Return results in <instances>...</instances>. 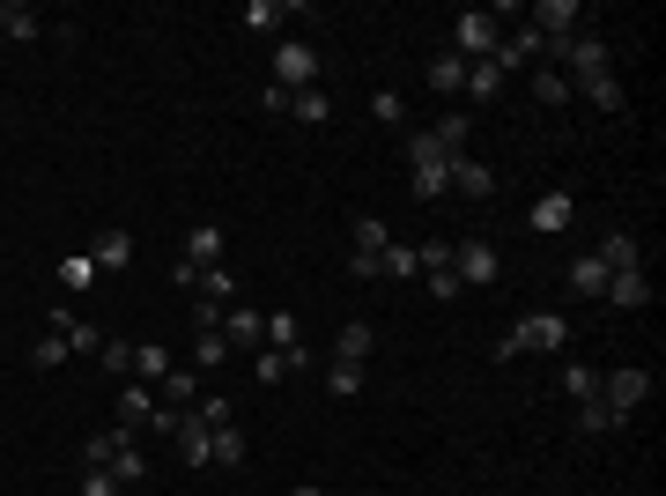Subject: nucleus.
Wrapping results in <instances>:
<instances>
[{
	"instance_id": "obj_1",
	"label": "nucleus",
	"mask_w": 666,
	"mask_h": 496,
	"mask_svg": "<svg viewBox=\"0 0 666 496\" xmlns=\"http://www.w3.org/2000/svg\"><path fill=\"white\" fill-rule=\"evenodd\" d=\"M526 348H534V356H555V348H571V319H563V311H526V319H518V327L497 341V364L526 356Z\"/></svg>"
},
{
	"instance_id": "obj_2",
	"label": "nucleus",
	"mask_w": 666,
	"mask_h": 496,
	"mask_svg": "<svg viewBox=\"0 0 666 496\" xmlns=\"http://www.w3.org/2000/svg\"><path fill=\"white\" fill-rule=\"evenodd\" d=\"M497 38H503L497 15H489V8H466V15L452 23V60L474 67V60H489V52H497Z\"/></svg>"
},
{
	"instance_id": "obj_3",
	"label": "nucleus",
	"mask_w": 666,
	"mask_h": 496,
	"mask_svg": "<svg viewBox=\"0 0 666 496\" xmlns=\"http://www.w3.org/2000/svg\"><path fill=\"white\" fill-rule=\"evenodd\" d=\"M452 275L466 282V290H489V282L503 275L497 245H489V238H459V245H452Z\"/></svg>"
},
{
	"instance_id": "obj_4",
	"label": "nucleus",
	"mask_w": 666,
	"mask_h": 496,
	"mask_svg": "<svg viewBox=\"0 0 666 496\" xmlns=\"http://www.w3.org/2000/svg\"><path fill=\"white\" fill-rule=\"evenodd\" d=\"M644 393H652V371H637V364H623V371L600 378V400L615 408V422H629V415L644 408Z\"/></svg>"
},
{
	"instance_id": "obj_5",
	"label": "nucleus",
	"mask_w": 666,
	"mask_h": 496,
	"mask_svg": "<svg viewBox=\"0 0 666 496\" xmlns=\"http://www.w3.org/2000/svg\"><path fill=\"white\" fill-rule=\"evenodd\" d=\"M489 60H497L503 75H518V67H541V60H548V38L534 30V23H518V30H503V38H497V52H489Z\"/></svg>"
},
{
	"instance_id": "obj_6",
	"label": "nucleus",
	"mask_w": 666,
	"mask_h": 496,
	"mask_svg": "<svg viewBox=\"0 0 666 496\" xmlns=\"http://www.w3.org/2000/svg\"><path fill=\"white\" fill-rule=\"evenodd\" d=\"M274 82L282 89H311L319 82V52H311L304 38H282L274 44Z\"/></svg>"
},
{
	"instance_id": "obj_7",
	"label": "nucleus",
	"mask_w": 666,
	"mask_h": 496,
	"mask_svg": "<svg viewBox=\"0 0 666 496\" xmlns=\"http://www.w3.org/2000/svg\"><path fill=\"white\" fill-rule=\"evenodd\" d=\"M578 23H585V8H578V0H534V30H541L548 44L578 38Z\"/></svg>"
},
{
	"instance_id": "obj_8",
	"label": "nucleus",
	"mask_w": 666,
	"mask_h": 496,
	"mask_svg": "<svg viewBox=\"0 0 666 496\" xmlns=\"http://www.w3.org/2000/svg\"><path fill=\"white\" fill-rule=\"evenodd\" d=\"M222 341L252 356V348L267 341V311H252V304H222Z\"/></svg>"
},
{
	"instance_id": "obj_9",
	"label": "nucleus",
	"mask_w": 666,
	"mask_h": 496,
	"mask_svg": "<svg viewBox=\"0 0 666 496\" xmlns=\"http://www.w3.org/2000/svg\"><path fill=\"white\" fill-rule=\"evenodd\" d=\"M296 15H304L296 0H245V15H238V23H245L252 38H274V30H282V23H296Z\"/></svg>"
},
{
	"instance_id": "obj_10",
	"label": "nucleus",
	"mask_w": 666,
	"mask_h": 496,
	"mask_svg": "<svg viewBox=\"0 0 666 496\" xmlns=\"http://www.w3.org/2000/svg\"><path fill=\"white\" fill-rule=\"evenodd\" d=\"M222 252H230V230L222 222H193V238H185V259L208 275V267H222Z\"/></svg>"
},
{
	"instance_id": "obj_11",
	"label": "nucleus",
	"mask_w": 666,
	"mask_h": 496,
	"mask_svg": "<svg viewBox=\"0 0 666 496\" xmlns=\"http://www.w3.org/2000/svg\"><path fill=\"white\" fill-rule=\"evenodd\" d=\"M104 474H112L119 489H141V482H149V453L133 445V430H119V453H112V467H104Z\"/></svg>"
},
{
	"instance_id": "obj_12",
	"label": "nucleus",
	"mask_w": 666,
	"mask_h": 496,
	"mask_svg": "<svg viewBox=\"0 0 666 496\" xmlns=\"http://www.w3.org/2000/svg\"><path fill=\"white\" fill-rule=\"evenodd\" d=\"M607 304H615V311H644V304H652V275H644V267L607 275Z\"/></svg>"
},
{
	"instance_id": "obj_13",
	"label": "nucleus",
	"mask_w": 666,
	"mask_h": 496,
	"mask_svg": "<svg viewBox=\"0 0 666 496\" xmlns=\"http://www.w3.org/2000/svg\"><path fill=\"white\" fill-rule=\"evenodd\" d=\"M592 259H600L607 275H629V267H644V252H637V238H629V230H607V238L592 245Z\"/></svg>"
},
{
	"instance_id": "obj_14",
	"label": "nucleus",
	"mask_w": 666,
	"mask_h": 496,
	"mask_svg": "<svg viewBox=\"0 0 666 496\" xmlns=\"http://www.w3.org/2000/svg\"><path fill=\"white\" fill-rule=\"evenodd\" d=\"M290 371H304V348H252V378L259 385H282Z\"/></svg>"
},
{
	"instance_id": "obj_15",
	"label": "nucleus",
	"mask_w": 666,
	"mask_h": 496,
	"mask_svg": "<svg viewBox=\"0 0 666 496\" xmlns=\"http://www.w3.org/2000/svg\"><path fill=\"white\" fill-rule=\"evenodd\" d=\"M452 193H466V201L497 193V170L482 164V156H452Z\"/></svg>"
},
{
	"instance_id": "obj_16",
	"label": "nucleus",
	"mask_w": 666,
	"mask_h": 496,
	"mask_svg": "<svg viewBox=\"0 0 666 496\" xmlns=\"http://www.w3.org/2000/svg\"><path fill=\"white\" fill-rule=\"evenodd\" d=\"M126 259H133V238H126V230H104V238L89 245V267H97V275H126Z\"/></svg>"
},
{
	"instance_id": "obj_17",
	"label": "nucleus",
	"mask_w": 666,
	"mask_h": 496,
	"mask_svg": "<svg viewBox=\"0 0 666 496\" xmlns=\"http://www.w3.org/2000/svg\"><path fill=\"white\" fill-rule=\"evenodd\" d=\"M252 445H245V430L238 422H222V430H208V467H245Z\"/></svg>"
},
{
	"instance_id": "obj_18",
	"label": "nucleus",
	"mask_w": 666,
	"mask_h": 496,
	"mask_svg": "<svg viewBox=\"0 0 666 496\" xmlns=\"http://www.w3.org/2000/svg\"><path fill=\"white\" fill-rule=\"evenodd\" d=\"M571 97H585V104H592V112H607V119H615V112L629 104L615 75H592V82H571Z\"/></svg>"
},
{
	"instance_id": "obj_19",
	"label": "nucleus",
	"mask_w": 666,
	"mask_h": 496,
	"mask_svg": "<svg viewBox=\"0 0 666 496\" xmlns=\"http://www.w3.org/2000/svg\"><path fill=\"white\" fill-rule=\"evenodd\" d=\"M0 30H8V38H44L52 23H44L30 0H0Z\"/></svg>"
},
{
	"instance_id": "obj_20",
	"label": "nucleus",
	"mask_w": 666,
	"mask_h": 496,
	"mask_svg": "<svg viewBox=\"0 0 666 496\" xmlns=\"http://www.w3.org/2000/svg\"><path fill=\"white\" fill-rule=\"evenodd\" d=\"M430 141H437L445 164H452V156H466V141H474V119H466V112H445V119L430 126Z\"/></svg>"
},
{
	"instance_id": "obj_21",
	"label": "nucleus",
	"mask_w": 666,
	"mask_h": 496,
	"mask_svg": "<svg viewBox=\"0 0 666 496\" xmlns=\"http://www.w3.org/2000/svg\"><path fill=\"white\" fill-rule=\"evenodd\" d=\"M282 112H290V119H304V126H326V119H333V97L311 82V89H290V104H282Z\"/></svg>"
},
{
	"instance_id": "obj_22",
	"label": "nucleus",
	"mask_w": 666,
	"mask_h": 496,
	"mask_svg": "<svg viewBox=\"0 0 666 496\" xmlns=\"http://www.w3.org/2000/svg\"><path fill=\"white\" fill-rule=\"evenodd\" d=\"M571 215H578V201H571V193H548V201H534V230H541V238H555V230H571Z\"/></svg>"
},
{
	"instance_id": "obj_23",
	"label": "nucleus",
	"mask_w": 666,
	"mask_h": 496,
	"mask_svg": "<svg viewBox=\"0 0 666 496\" xmlns=\"http://www.w3.org/2000/svg\"><path fill=\"white\" fill-rule=\"evenodd\" d=\"M170 371H178V364H170V348H164V341H141V348H133V378H149V385H164Z\"/></svg>"
},
{
	"instance_id": "obj_24",
	"label": "nucleus",
	"mask_w": 666,
	"mask_h": 496,
	"mask_svg": "<svg viewBox=\"0 0 666 496\" xmlns=\"http://www.w3.org/2000/svg\"><path fill=\"white\" fill-rule=\"evenodd\" d=\"M422 82L437 89V97H459V89H466V60H452V52H437V60H430V75H422Z\"/></svg>"
},
{
	"instance_id": "obj_25",
	"label": "nucleus",
	"mask_w": 666,
	"mask_h": 496,
	"mask_svg": "<svg viewBox=\"0 0 666 496\" xmlns=\"http://www.w3.org/2000/svg\"><path fill=\"white\" fill-rule=\"evenodd\" d=\"M371 319H348V327H341V341H333V356H341V364H363V356H371Z\"/></svg>"
},
{
	"instance_id": "obj_26",
	"label": "nucleus",
	"mask_w": 666,
	"mask_h": 496,
	"mask_svg": "<svg viewBox=\"0 0 666 496\" xmlns=\"http://www.w3.org/2000/svg\"><path fill=\"white\" fill-rule=\"evenodd\" d=\"M319 378H326V393H333V400H356V393H363V364H341V356H333V364H326Z\"/></svg>"
},
{
	"instance_id": "obj_27",
	"label": "nucleus",
	"mask_w": 666,
	"mask_h": 496,
	"mask_svg": "<svg viewBox=\"0 0 666 496\" xmlns=\"http://www.w3.org/2000/svg\"><path fill=\"white\" fill-rule=\"evenodd\" d=\"M623 422H615V408L607 400H578V437H615Z\"/></svg>"
},
{
	"instance_id": "obj_28",
	"label": "nucleus",
	"mask_w": 666,
	"mask_h": 496,
	"mask_svg": "<svg viewBox=\"0 0 666 496\" xmlns=\"http://www.w3.org/2000/svg\"><path fill=\"white\" fill-rule=\"evenodd\" d=\"M60 333H67V356H104V341H112L97 319H75V327H60Z\"/></svg>"
},
{
	"instance_id": "obj_29",
	"label": "nucleus",
	"mask_w": 666,
	"mask_h": 496,
	"mask_svg": "<svg viewBox=\"0 0 666 496\" xmlns=\"http://www.w3.org/2000/svg\"><path fill=\"white\" fill-rule=\"evenodd\" d=\"M149 415H156V400L141 385H119V430H149Z\"/></svg>"
},
{
	"instance_id": "obj_30",
	"label": "nucleus",
	"mask_w": 666,
	"mask_h": 496,
	"mask_svg": "<svg viewBox=\"0 0 666 496\" xmlns=\"http://www.w3.org/2000/svg\"><path fill=\"white\" fill-rule=\"evenodd\" d=\"M571 290H578V296H607V267H600L592 252H585V259H571Z\"/></svg>"
},
{
	"instance_id": "obj_31",
	"label": "nucleus",
	"mask_w": 666,
	"mask_h": 496,
	"mask_svg": "<svg viewBox=\"0 0 666 496\" xmlns=\"http://www.w3.org/2000/svg\"><path fill=\"white\" fill-rule=\"evenodd\" d=\"M193 364H201V371H222V364H230V341H222V327H201V341H193Z\"/></svg>"
},
{
	"instance_id": "obj_32",
	"label": "nucleus",
	"mask_w": 666,
	"mask_h": 496,
	"mask_svg": "<svg viewBox=\"0 0 666 496\" xmlns=\"http://www.w3.org/2000/svg\"><path fill=\"white\" fill-rule=\"evenodd\" d=\"M555 385H563L571 400H600V371H592V364H563V378H555Z\"/></svg>"
},
{
	"instance_id": "obj_33",
	"label": "nucleus",
	"mask_w": 666,
	"mask_h": 496,
	"mask_svg": "<svg viewBox=\"0 0 666 496\" xmlns=\"http://www.w3.org/2000/svg\"><path fill=\"white\" fill-rule=\"evenodd\" d=\"M377 275H393V282H415L422 267H415V245H385L377 252Z\"/></svg>"
},
{
	"instance_id": "obj_34",
	"label": "nucleus",
	"mask_w": 666,
	"mask_h": 496,
	"mask_svg": "<svg viewBox=\"0 0 666 496\" xmlns=\"http://www.w3.org/2000/svg\"><path fill=\"white\" fill-rule=\"evenodd\" d=\"M259 348H304V333H296V311H267V341Z\"/></svg>"
},
{
	"instance_id": "obj_35",
	"label": "nucleus",
	"mask_w": 666,
	"mask_h": 496,
	"mask_svg": "<svg viewBox=\"0 0 666 496\" xmlns=\"http://www.w3.org/2000/svg\"><path fill=\"white\" fill-rule=\"evenodd\" d=\"M452 193V164H415V201H437Z\"/></svg>"
},
{
	"instance_id": "obj_36",
	"label": "nucleus",
	"mask_w": 666,
	"mask_h": 496,
	"mask_svg": "<svg viewBox=\"0 0 666 496\" xmlns=\"http://www.w3.org/2000/svg\"><path fill=\"white\" fill-rule=\"evenodd\" d=\"M193 296H208V304H238V275H230V267H208Z\"/></svg>"
},
{
	"instance_id": "obj_37",
	"label": "nucleus",
	"mask_w": 666,
	"mask_h": 496,
	"mask_svg": "<svg viewBox=\"0 0 666 496\" xmlns=\"http://www.w3.org/2000/svg\"><path fill=\"white\" fill-rule=\"evenodd\" d=\"M466 89H474V104H482V97H497L503 67H497V60H474V67H466Z\"/></svg>"
},
{
	"instance_id": "obj_38",
	"label": "nucleus",
	"mask_w": 666,
	"mask_h": 496,
	"mask_svg": "<svg viewBox=\"0 0 666 496\" xmlns=\"http://www.w3.org/2000/svg\"><path fill=\"white\" fill-rule=\"evenodd\" d=\"M534 97H541L548 112H555V104H571V82H563L555 67H534Z\"/></svg>"
},
{
	"instance_id": "obj_39",
	"label": "nucleus",
	"mask_w": 666,
	"mask_h": 496,
	"mask_svg": "<svg viewBox=\"0 0 666 496\" xmlns=\"http://www.w3.org/2000/svg\"><path fill=\"white\" fill-rule=\"evenodd\" d=\"M385 245H393V230H385L377 215H356V252H371V259H377Z\"/></svg>"
},
{
	"instance_id": "obj_40",
	"label": "nucleus",
	"mask_w": 666,
	"mask_h": 496,
	"mask_svg": "<svg viewBox=\"0 0 666 496\" xmlns=\"http://www.w3.org/2000/svg\"><path fill=\"white\" fill-rule=\"evenodd\" d=\"M371 119L377 126H400V119H408V97H400V89H377V97H371Z\"/></svg>"
},
{
	"instance_id": "obj_41",
	"label": "nucleus",
	"mask_w": 666,
	"mask_h": 496,
	"mask_svg": "<svg viewBox=\"0 0 666 496\" xmlns=\"http://www.w3.org/2000/svg\"><path fill=\"white\" fill-rule=\"evenodd\" d=\"M422 282H430V296H437V304H459V296H466V282H459L452 267H430Z\"/></svg>"
},
{
	"instance_id": "obj_42",
	"label": "nucleus",
	"mask_w": 666,
	"mask_h": 496,
	"mask_svg": "<svg viewBox=\"0 0 666 496\" xmlns=\"http://www.w3.org/2000/svg\"><path fill=\"white\" fill-rule=\"evenodd\" d=\"M193 415H201L208 430H222V422H238V408H230L222 393H201V400H193Z\"/></svg>"
},
{
	"instance_id": "obj_43",
	"label": "nucleus",
	"mask_w": 666,
	"mask_h": 496,
	"mask_svg": "<svg viewBox=\"0 0 666 496\" xmlns=\"http://www.w3.org/2000/svg\"><path fill=\"white\" fill-rule=\"evenodd\" d=\"M193 400H201V385H193L185 371H170L164 378V408H193Z\"/></svg>"
},
{
	"instance_id": "obj_44",
	"label": "nucleus",
	"mask_w": 666,
	"mask_h": 496,
	"mask_svg": "<svg viewBox=\"0 0 666 496\" xmlns=\"http://www.w3.org/2000/svg\"><path fill=\"white\" fill-rule=\"evenodd\" d=\"M112 378H133V341H104V356H97Z\"/></svg>"
},
{
	"instance_id": "obj_45",
	"label": "nucleus",
	"mask_w": 666,
	"mask_h": 496,
	"mask_svg": "<svg viewBox=\"0 0 666 496\" xmlns=\"http://www.w3.org/2000/svg\"><path fill=\"white\" fill-rule=\"evenodd\" d=\"M119 453V430H104V437H82V467H112Z\"/></svg>"
},
{
	"instance_id": "obj_46",
	"label": "nucleus",
	"mask_w": 666,
	"mask_h": 496,
	"mask_svg": "<svg viewBox=\"0 0 666 496\" xmlns=\"http://www.w3.org/2000/svg\"><path fill=\"white\" fill-rule=\"evenodd\" d=\"M415 164H445V149L430 141V126H422V133H408V170H415Z\"/></svg>"
},
{
	"instance_id": "obj_47",
	"label": "nucleus",
	"mask_w": 666,
	"mask_h": 496,
	"mask_svg": "<svg viewBox=\"0 0 666 496\" xmlns=\"http://www.w3.org/2000/svg\"><path fill=\"white\" fill-rule=\"evenodd\" d=\"M30 356H38V371H52V364H67V333H44V341L30 348Z\"/></svg>"
},
{
	"instance_id": "obj_48",
	"label": "nucleus",
	"mask_w": 666,
	"mask_h": 496,
	"mask_svg": "<svg viewBox=\"0 0 666 496\" xmlns=\"http://www.w3.org/2000/svg\"><path fill=\"white\" fill-rule=\"evenodd\" d=\"M82 496H119V482H112L104 467H82Z\"/></svg>"
},
{
	"instance_id": "obj_49",
	"label": "nucleus",
	"mask_w": 666,
	"mask_h": 496,
	"mask_svg": "<svg viewBox=\"0 0 666 496\" xmlns=\"http://www.w3.org/2000/svg\"><path fill=\"white\" fill-rule=\"evenodd\" d=\"M60 282H67V290H89V282H97V267H89V259H67V267H60Z\"/></svg>"
},
{
	"instance_id": "obj_50",
	"label": "nucleus",
	"mask_w": 666,
	"mask_h": 496,
	"mask_svg": "<svg viewBox=\"0 0 666 496\" xmlns=\"http://www.w3.org/2000/svg\"><path fill=\"white\" fill-rule=\"evenodd\" d=\"M170 290H201V267H193V259H170Z\"/></svg>"
},
{
	"instance_id": "obj_51",
	"label": "nucleus",
	"mask_w": 666,
	"mask_h": 496,
	"mask_svg": "<svg viewBox=\"0 0 666 496\" xmlns=\"http://www.w3.org/2000/svg\"><path fill=\"white\" fill-rule=\"evenodd\" d=\"M296 496H326V489H311V482H304V489H296Z\"/></svg>"
}]
</instances>
